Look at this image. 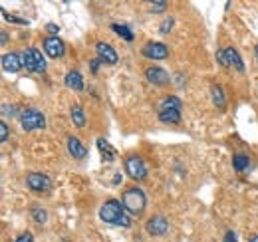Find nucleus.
I'll return each mask as SVG.
<instances>
[{
	"mask_svg": "<svg viewBox=\"0 0 258 242\" xmlns=\"http://www.w3.org/2000/svg\"><path fill=\"white\" fill-rule=\"evenodd\" d=\"M99 220L105 224H113V226H123L129 228L131 226V218L125 212V207L121 201L117 199H107L101 207H99Z\"/></svg>",
	"mask_w": 258,
	"mask_h": 242,
	"instance_id": "obj_1",
	"label": "nucleus"
},
{
	"mask_svg": "<svg viewBox=\"0 0 258 242\" xmlns=\"http://www.w3.org/2000/svg\"><path fill=\"white\" fill-rule=\"evenodd\" d=\"M121 203L125 207V211L133 216H139L143 214L145 209H147V197L145 193L139 189V187H131V189H125L123 195H121Z\"/></svg>",
	"mask_w": 258,
	"mask_h": 242,
	"instance_id": "obj_2",
	"label": "nucleus"
},
{
	"mask_svg": "<svg viewBox=\"0 0 258 242\" xmlns=\"http://www.w3.org/2000/svg\"><path fill=\"white\" fill-rule=\"evenodd\" d=\"M123 169H125V173H127V177L131 181H145L147 179V175H149V167H147V163L143 161V157L141 155H137V153H131L125 157V161H123Z\"/></svg>",
	"mask_w": 258,
	"mask_h": 242,
	"instance_id": "obj_3",
	"label": "nucleus"
},
{
	"mask_svg": "<svg viewBox=\"0 0 258 242\" xmlns=\"http://www.w3.org/2000/svg\"><path fill=\"white\" fill-rule=\"evenodd\" d=\"M20 125L26 133L30 131H36V129H44L46 127V115L40 111V109H34V107H28L22 111L20 115Z\"/></svg>",
	"mask_w": 258,
	"mask_h": 242,
	"instance_id": "obj_4",
	"label": "nucleus"
},
{
	"mask_svg": "<svg viewBox=\"0 0 258 242\" xmlns=\"http://www.w3.org/2000/svg\"><path fill=\"white\" fill-rule=\"evenodd\" d=\"M22 60L24 68L32 74H44L46 72V58L42 56V52L38 48H28L22 52Z\"/></svg>",
	"mask_w": 258,
	"mask_h": 242,
	"instance_id": "obj_5",
	"label": "nucleus"
},
{
	"mask_svg": "<svg viewBox=\"0 0 258 242\" xmlns=\"http://www.w3.org/2000/svg\"><path fill=\"white\" fill-rule=\"evenodd\" d=\"M42 46H44V52H46L48 58H52V60L64 58L66 44L62 38H58V36H48V38L42 40Z\"/></svg>",
	"mask_w": 258,
	"mask_h": 242,
	"instance_id": "obj_6",
	"label": "nucleus"
},
{
	"mask_svg": "<svg viewBox=\"0 0 258 242\" xmlns=\"http://www.w3.org/2000/svg\"><path fill=\"white\" fill-rule=\"evenodd\" d=\"M141 54L147 60H167L169 58V46L163 44V42H153L151 40L141 48Z\"/></svg>",
	"mask_w": 258,
	"mask_h": 242,
	"instance_id": "obj_7",
	"label": "nucleus"
},
{
	"mask_svg": "<svg viewBox=\"0 0 258 242\" xmlns=\"http://www.w3.org/2000/svg\"><path fill=\"white\" fill-rule=\"evenodd\" d=\"M26 185L32 193L42 195V193H48L52 189V179L44 173H28L26 175Z\"/></svg>",
	"mask_w": 258,
	"mask_h": 242,
	"instance_id": "obj_8",
	"label": "nucleus"
},
{
	"mask_svg": "<svg viewBox=\"0 0 258 242\" xmlns=\"http://www.w3.org/2000/svg\"><path fill=\"white\" fill-rule=\"evenodd\" d=\"M145 230H147L149 236H155V238L165 236V234L169 232V220H167V216H163V214L151 216V218L145 222Z\"/></svg>",
	"mask_w": 258,
	"mask_h": 242,
	"instance_id": "obj_9",
	"label": "nucleus"
},
{
	"mask_svg": "<svg viewBox=\"0 0 258 242\" xmlns=\"http://www.w3.org/2000/svg\"><path fill=\"white\" fill-rule=\"evenodd\" d=\"M145 78H147V82L149 84H153V86H169V82H171V78H169V72L167 70H163L159 66H151V68H147L145 70Z\"/></svg>",
	"mask_w": 258,
	"mask_h": 242,
	"instance_id": "obj_10",
	"label": "nucleus"
},
{
	"mask_svg": "<svg viewBox=\"0 0 258 242\" xmlns=\"http://www.w3.org/2000/svg\"><path fill=\"white\" fill-rule=\"evenodd\" d=\"M2 70L6 74H18L22 68H24V60H22V54L18 52H8L2 56Z\"/></svg>",
	"mask_w": 258,
	"mask_h": 242,
	"instance_id": "obj_11",
	"label": "nucleus"
},
{
	"mask_svg": "<svg viewBox=\"0 0 258 242\" xmlns=\"http://www.w3.org/2000/svg\"><path fill=\"white\" fill-rule=\"evenodd\" d=\"M96 52H97V58L103 62V64L115 66L117 60H119V56H117V52L113 50V46H109V44H105V42H97Z\"/></svg>",
	"mask_w": 258,
	"mask_h": 242,
	"instance_id": "obj_12",
	"label": "nucleus"
},
{
	"mask_svg": "<svg viewBox=\"0 0 258 242\" xmlns=\"http://www.w3.org/2000/svg\"><path fill=\"white\" fill-rule=\"evenodd\" d=\"M66 147H68V153L72 155V159H76V161H82V159H86V155H88V149L82 145V141L78 139V137H74V135H70L68 139H66Z\"/></svg>",
	"mask_w": 258,
	"mask_h": 242,
	"instance_id": "obj_13",
	"label": "nucleus"
},
{
	"mask_svg": "<svg viewBox=\"0 0 258 242\" xmlns=\"http://www.w3.org/2000/svg\"><path fill=\"white\" fill-rule=\"evenodd\" d=\"M223 52H225V58H226V64H228V68L236 70L238 74H244V62H242V58H240L238 50L228 46V48H223Z\"/></svg>",
	"mask_w": 258,
	"mask_h": 242,
	"instance_id": "obj_14",
	"label": "nucleus"
},
{
	"mask_svg": "<svg viewBox=\"0 0 258 242\" xmlns=\"http://www.w3.org/2000/svg\"><path fill=\"white\" fill-rule=\"evenodd\" d=\"M97 149L101 153V159L103 161H107V163H111V161H115V157H117V151H115V147L107 141V139H103V137H99L96 141Z\"/></svg>",
	"mask_w": 258,
	"mask_h": 242,
	"instance_id": "obj_15",
	"label": "nucleus"
},
{
	"mask_svg": "<svg viewBox=\"0 0 258 242\" xmlns=\"http://www.w3.org/2000/svg\"><path fill=\"white\" fill-rule=\"evenodd\" d=\"M64 84H66V88H70V90H74V91L84 90V78H82V74H80L78 70H70V72L66 74Z\"/></svg>",
	"mask_w": 258,
	"mask_h": 242,
	"instance_id": "obj_16",
	"label": "nucleus"
},
{
	"mask_svg": "<svg viewBox=\"0 0 258 242\" xmlns=\"http://www.w3.org/2000/svg\"><path fill=\"white\" fill-rule=\"evenodd\" d=\"M157 109H159V111H167V109H177V111H181V109H183V101H181V97H177V95H165L161 101L157 103Z\"/></svg>",
	"mask_w": 258,
	"mask_h": 242,
	"instance_id": "obj_17",
	"label": "nucleus"
},
{
	"mask_svg": "<svg viewBox=\"0 0 258 242\" xmlns=\"http://www.w3.org/2000/svg\"><path fill=\"white\" fill-rule=\"evenodd\" d=\"M232 167H234L236 173L248 171V169H250V157L244 155V153H236V155L232 157Z\"/></svg>",
	"mask_w": 258,
	"mask_h": 242,
	"instance_id": "obj_18",
	"label": "nucleus"
},
{
	"mask_svg": "<svg viewBox=\"0 0 258 242\" xmlns=\"http://www.w3.org/2000/svg\"><path fill=\"white\" fill-rule=\"evenodd\" d=\"M159 121L165 125H179L181 123V111H177V109L159 111Z\"/></svg>",
	"mask_w": 258,
	"mask_h": 242,
	"instance_id": "obj_19",
	"label": "nucleus"
},
{
	"mask_svg": "<svg viewBox=\"0 0 258 242\" xmlns=\"http://www.w3.org/2000/svg\"><path fill=\"white\" fill-rule=\"evenodd\" d=\"M211 99H213V105H215V107L225 109L226 97H225V91H223L221 86H211Z\"/></svg>",
	"mask_w": 258,
	"mask_h": 242,
	"instance_id": "obj_20",
	"label": "nucleus"
},
{
	"mask_svg": "<svg viewBox=\"0 0 258 242\" xmlns=\"http://www.w3.org/2000/svg\"><path fill=\"white\" fill-rule=\"evenodd\" d=\"M111 30L115 32L117 36H121L125 42H133V40H135V34H133L131 26H127V24H119V22H113V24H111Z\"/></svg>",
	"mask_w": 258,
	"mask_h": 242,
	"instance_id": "obj_21",
	"label": "nucleus"
},
{
	"mask_svg": "<svg viewBox=\"0 0 258 242\" xmlns=\"http://www.w3.org/2000/svg\"><path fill=\"white\" fill-rule=\"evenodd\" d=\"M70 117H72V123L76 125V127H86V113H84V109L80 107V105H72V109H70Z\"/></svg>",
	"mask_w": 258,
	"mask_h": 242,
	"instance_id": "obj_22",
	"label": "nucleus"
},
{
	"mask_svg": "<svg viewBox=\"0 0 258 242\" xmlns=\"http://www.w3.org/2000/svg\"><path fill=\"white\" fill-rule=\"evenodd\" d=\"M30 216H32V220L36 224H46L48 222V211L38 207V205H34L32 209H30Z\"/></svg>",
	"mask_w": 258,
	"mask_h": 242,
	"instance_id": "obj_23",
	"label": "nucleus"
},
{
	"mask_svg": "<svg viewBox=\"0 0 258 242\" xmlns=\"http://www.w3.org/2000/svg\"><path fill=\"white\" fill-rule=\"evenodd\" d=\"M0 111H2V117H4V119H6V117H18V119H20V115H22L16 103H2Z\"/></svg>",
	"mask_w": 258,
	"mask_h": 242,
	"instance_id": "obj_24",
	"label": "nucleus"
},
{
	"mask_svg": "<svg viewBox=\"0 0 258 242\" xmlns=\"http://www.w3.org/2000/svg\"><path fill=\"white\" fill-rule=\"evenodd\" d=\"M167 6H169V4H167L165 0H155V2L149 4V12H151V14H161V12L167 10Z\"/></svg>",
	"mask_w": 258,
	"mask_h": 242,
	"instance_id": "obj_25",
	"label": "nucleus"
},
{
	"mask_svg": "<svg viewBox=\"0 0 258 242\" xmlns=\"http://www.w3.org/2000/svg\"><path fill=\"white\" fill-rule=\"evenodd\" d=\"M2 16H4V20H6V22H12V24H22V26H28V20H24V18H18V16H12V14H8L6 10H2Z\"/></svg>",
	"mask_w": 258,
	"mask_h": 242,
	"instance_id": "obj_26",
	"label": "nucleus"
},
{
	"mask_svg": "<svg viewBox=\"0 0 258 242\" xmlns=\"http://www.w3.org/2000/svg\"><path fill=\"white\" fill-rule=\"evenodd\" d=\"M173 24H175V18H171V16L165 18L161 24V28H159V32H161V34H169V32L173 30Z\"/></svg>",
	"mask_w": 258,
	"mask_h": 242,
	"instance_id": "obj_27",
	"label": "nucleus"
},
{
	"mask_svg": "<svg viewBox=\"0 0 258 242\" xmlns=\"http://www.w3.org/2000/svg\"><path fill=\"white\" fill-rule=\"evenodd\" d=\"M8 135H10L8 123H6V121H0V141H2V143H6V141H8Z\"/></svg>",
	"mask_w": 258,
	"mask_h": 242,
	"instance_id": "obj_28",
	"label": "nucleus"
},
{
	"mask_svg": "<svg viewBox=\"0 0 258 242\" xmlns=\"http://www.w3.org/2000/svg\"><path fill=\"white\" fill-rule=\"evenodd\" d=\"M14 242H34V234H32V232H28V230H26V232L18 234V236H16V240H14Z\"/></svg>",
	"mask_w": 258,
	"mask_h": 242,
	"instance_id": "obj_29",
	"label": "nucleus"
},
{
	"mask_svg": "<svg viewBox=\"0 0 258 242\" xmlns=\"http://www.w3.org/2000/svg\"><path fill=\"white\" fill-rule=\"evenodd\" d=\"M46 30H48V34H50V36H58L60 26H58L56 22H48V24H46Z\"/></svg>",
	"mask_w": 258,
	"mask_h": 242,
	"instance_id": "obj_30",
	"label": "nucleus"
},
{
	"mask_svg": "<svg viewBox=\"0 0 258 242\" xmlns=\"http://www.w3.org/2000/svg\"><path fill=\"white\" fill-rule=\"evenodd\" d=\"M217 62H219L223 68H228V64H226V58H225V52H223V50H217Z\"/></svg>",
	"mask_w": 258,
	"mask_h": 242,
	"instance_id": "obj_31",
	"label": "nucleus"
},
{
	"mask_svg": "<svg viewBox=\"0 0 258 242\" xmlns=\"http://www.w3.org/2000/svg\"><path fill=\"white\" fill-rule=\"evenodd\" d=\"M99 64H103V62L99 60V58H94V60L90 62V68H92V74H97V72H99Z\"/></svg>",
	"mask_w": 258,
	"mask_h": 242,
	"instance_id": "obj_32",
	"label": "nucleus"
},
{
	"mask_svg": "<svg viewBox=\"0 0 258 242\" xmlns=\"http://www.w3.org/2000/svg\"><path fill=\"white\" fill-rule=\"evenodd\" d=\"M225 242H238V240H236L234 230H226V232H225Z\"/></svg>",
	"mask_w": 258,
	"mask_h": 242,
	"instance_id": "obj_33",
	"label": "nucleus"
},
{
	"mask_svg": "<svg viewBox=\"0 0 258 242\" xmlns=\"http://www.w3.org/2000/svg\"><path fill=\"white\" fill-rule=\"evenodd\" d=\"M121 179H123V177H121V173H115V175H113V181H111V185H113V187H117V185L121 183Z\"/></svg>",
	"mask_w": 258,
	"mask_h": 242,
	"instance_id": "obj_34",
	"label": "nucleus"
},
{
	"mask_svg": "<svg viewBox=\"0 0 258 242\" xmlns=\"http://www.w3.org/2000/svg\"><path fill=\"white\" fill-rule=\"evenodd\" d=\"M0 40H2L0 44H2V46H6V44H8V34H6V32H2V34H0Z\"/></svg>",
	"mask_w": 258,
	"mask_h": 242,
	"instance_id": "obj_35",
	"label": "nucleus"
},
{
	"mask_svg": "<svg viewBox=\"0 0 258 242\" xmlns=\"http://www.w3.org/2000/svg\"><path fill=\"white\" fill-rule=\"evenodd\" d=\"M248 242H258V234H252V236L248 238Z\"/></svg>",
	"mask_w": 258,
	"mask_h": 242,
	"instance_id": "obj_36",
	"label": "nucleus"
},
{
	"mask_svg": "<svg viewBox=\"0 0 258 242\" xmlns=\"http://www.w3.org/2000/svg\"><path fill=\"white\" fill-rule=\"evenodd\" d=\"M254 58H256V64H258V44L254 46Z\"/></svg>",
	"mask_w": 258,
	"mask_h": 242,
	"instance_id": "obj_37",
	"label": "nucleus"
}]
</instances>
